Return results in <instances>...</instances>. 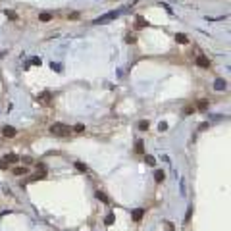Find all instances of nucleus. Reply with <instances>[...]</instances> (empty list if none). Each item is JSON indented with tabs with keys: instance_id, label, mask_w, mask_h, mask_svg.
Masks as SVG:
<instances>
[{
	"instance_id": "nucleus-24",
	"label": "nucleus",
	"mask_w": 231,
	"mask_h": 231,
	"mask_svg": "<svg viewBox=\"0 0 231 231\" xmlns=\"http://www.w3.org/2000/svg\"><path fill=\"white\" fill-rule=\"evenodd\" d=\"M166 231H173V224H172V221H166Z\"/></svg>"
},
{
	"instance_id": "nucleus-12",
	"label": "nucleus",
	"mask_w": 231,
	"mask_h": 231,
	"mask_svg": "<svg viewBox=\"0 0 231 231\" xmlns=\"http://www.w3.org/2000/svg\"><path fill=\"white\" fill-rule=\"evenodd\" d=\"M39 19H40V21H50L52 15H50V14H46V12H43V14L39 15Z\"/></svg>"
},
{
	"instance_id": "nucleus-21",
	"label": "nucleus",
	"mask_w": 231,
	"mask_h": 231,
	"mask_svg": "<svg viewBox=\"0 0 231 231\" xmlns=\"http://www.w3.org/2000/svg\"><path fill=\"white\" fill-rule=\"evenodd\" d=\"M144 25H147V23H144V19H143V18L137 19V27H144Z\"/></svg>"
},
{
	"instance_id": "nucleus-14",
	"label": "nucleus",
	"mask_w": 231,
	"mask_h": 231,
	"mask_svg": "<svg viewBox=\"0 0 231 231\" xmlns=\"http://www.w3.org/2000/svg\"><path fill=\"white\" fill-rule=\"evenodd\" d=\"M143 147H144V144H143V141H137V147H135V150L139 152V154H143V150H144Z\"/></svg>"
},
{
	"instance_id": "nucleus-17",
	"label": "nucleus",
	"mask_w": 231,
	"mask_h": 231,
	"mask_svg": "<svg viewBox=\"0 0 231 231\" xmlns=\"http://www.w3.org/2000/svg\"><path fill=\"white\" fill-rule=\"evenodd\" d=\"M208 108V100H200L198 102V110H206Z\"/></svg>"
},
{
	"instance_id": "nucleus-25",
	"label": "nucleus",
	"mask_w": 231,
	"mask_h": 231,
	"mask_svg": "<svg viewBox=\"0 0 231 231\" xmlns=\"http://www.w3.org/2000/svg\"><path fill=\"white\" fill-rule=\"evenodd\" d=\"M125 40H127V43H129V44H133V43H135V40H137V39H135V37H133V35H127V39H125Z\"/></svg>"
},
{
	"instance_id": "nucleus-23",
	"label": "nucleus",
	"mask_w": 231,
	"mask_h": 231,
	"mask_svg": "<svg viewBox=\"0 0 231 231\" xmlns=\"http://www.w3.org/2000/svg\"><path fill=\"white\" fill-rule=\"evenodd\" d=\"M191 112H194V108H193V106H187V108H185V110H183V114L187 116V114H191Z\"/></svg>"
},
{
	"instance_id": "nucleus-7",
	"label": "nucleus",
	"mask_w": 231,
	"mask_h": 231,
	"mask_svg": "<svg viewBox=\"0 0 231 231\" xmlns=\"http://www.w3.org/2000/svg\"><path fill=\"white\" fill-rule=\"evenodd\" d=\"M143 216H144V210L143 208H139V210L133 212V220H135V221H141V220H143Z\"/></svg>"
},
{
	"instance_id": "nucleus-4",
	"label": "nucleus",
	"mask_w": 231,
	"mask_h": 231,
	"mask_svg": "<svg viewBox=\"0 0 231 231\" xmlns=\"http://www.w3.org/2000/svg\"><path fill=\"white\" fill-rule=\"evenodd\" d=\"M18 160H19V158H18V154H6V156L2 158V162H4V164H6V166L14 164V162H18Z\"/></svg>"
},
{
	"instance_id": "nucleus-27",
	"label": "nucleus",
	"mask_w": 231,
	"mask_h": 231,
	"mask_svg": "<svg viewBox=\"0 0 231 231\" xmlns=\"http://www.w3.org/2000/svg\"><path fill=\"white\" fill-rule=\"evenodd\" d=\"M4 168H8V166H6V164H4V162H2V160H0V169H4Z\"/></svg>"
},
{
	"instance_id": "nucleus-5",
	"label": "nucleus",
	"mask_w": 231,
	"mask_h": 231,
	"mask_svg": "<svg viewBox=\"0 0 231 231\" xmlns=\"http://www.w3.org/2000/svg\"><path fill=\"white\" fill-rule=\"evenodd\" d=\"M2 133H4V137H15V129L12 127V125H6V127L2 129Z\"/></svg>"
},
{
	"instance_id": "nucleus-6",
	"label": "nucleus",
	"mask_w": 231,
	"mask_h": 231,
	"mask_svg": "<svg viewBox=\"0 0 231 231\" xmlns=\"http://www.w3.org/2000/svg\"><path fill=\"white\" fill-rule=\"evenodd\" d=\"M225 87H227V83H225L224 79H216V83H214V89H216V91H224Z\"/></svg>"
},
{
	"instance_id": "nucleus-3",
	"label": "nucleus",
	"mask_w": 231,
	"mask_h": 231,
	"mask_svg": "<svg viewBox=\"0 0 231 231\" xmlns=\"http://www.w3.org/2000/svg\"><path fill=\"white\" fill-rule=\"evenodd\" d=\"M197 66L198 67H204V70H208V66H210V60L206 58V56H197Z\"/></svg>"
},
{
	"instance_id": "nucleus-26",
	"label": "nucleus",
	"mask_w": 231,
	"mask_h": 231,
	"mask_svg": "<svg viewBox=\"0 0 231 231\" xmlns=\"http://www.w3.org/2000/svg\"><path fill=\"white\" fill-rule=\"evenodd\" d=\"M191 214H193V208H189V212H187V216H185V220L189 221V218H191Z\"/></svg>"
},
{
	"instance_id": "nucleus-22",
	"label": "nucleus",
	"mask_w": 231,
	"mask_h": 231,
	"mask_svg": "<svg viewBox=\"0 0 231 231\" xmlns=\"http://www.w3.org/2000/svg\"><path fill=\"white\" fill-rule=\"evenodd\" d=\"M21 162H25V166H29V164H33V160H31L29 156H25V158H21Z\"/></svg>"
},
{
	"instance_id": "nucleus-16",
	"label": "nucleus",
	"mask_w": 231,
	"mask_h": 231,
	"mask_svg": "<svg viewBox=\"0 0 231 231\" xmlns=\"http://www.w3.org/2000/svg\"><path fill=\"white\" fill-rule=\"evenodd\" d=\"M73 131H75V133H83V131H85V125H83V123H77L75 127H73Z\"/></svg>"
},
{
	"instance_id": "nucleus-2",
	"label": "nucleus",
	"mask_w": 231,
	"mask_h": 231,
	"mask_svg": "<svg viewBox=\"0 0 231 231\" xmlns=\"http://www.w3.org/2000/svg\"><path fill=\"white\" fill-rule=\"evenodd\" d=\"M117 15H120V12H108V14H104V15H100V18H96L92 23H96V25H100V23H108V21H112V19H116Z\"/></svg>"
},
{
	"instance_id": "nucleus-18",
	"label": "nucleus",
	"mask_w": 231,
	"mask_h": 231,
	"mask_svg": "<svg viewBox=\"0 0 231 231\" xmlns=\"http://www.w3.org/2000/svg\"><path fill=\"white\" fill-rule=\"evenodd\" d=\"M144 162H147L148 166H154V164H156V160H154V156H144Z\"/></svg>"
},
{
	"instance_id": "nucleus-15",
	"label": "nucleus",
	"mask_w": 231,
	"mask_h": 231,
	"mask_svg": "<svg viewBox=\"0 0 231 231\" xmlns=\"http://www.w3.org/2000/svg\"><path fill=\"white\" fill-rule=\"evenodd\" d=\"M139 129H141V131H147V129H148V121H139Z\"/></svg>"
},
{
	"instance_id": "nucleus-10",
	"label": "nucleus",
	"mask_w": 231,
	"mask_h": 231,
	"mask_svg": "<svg viewBox=\"0 0 231 231\" xmlns=\"http://www.w3.org/2000/svg\"><path fill=\"white\" fill-rule=\"evenodd\" d=\"M14 173H15V175H25V173H27V168H25V166H19V168H14Z\"/></svg>"
},
{
	"instance_id": "nucleus-11",
	"label": "nucleus",
	"mask_w": 231,
	"mask_h": 231,
	"mask_svg": "<svg viewBox=\"0 0 231 231\" xmlns=\"http://www.w3.org/2000/svg\"><path fill=\"white\" fill-rule=\"evenodd\" d=\"M164 172H160V169H158L156 173H154V179H156V183H162V181H164Z\"/></svg>"
},
{
	"instance_id": "nucleus-19",
	"label": "nucleus",
	"mask_w": 231,
	"mask_h": 231,
	"mask_svg": "<svg viewBox=\"0 0 231 231\" xmlns=\"http://www.w3.org/2000/svg\"><path fill=\"white\" fill-rule=\"evenodd\" d=\"M75 168L79 169V172H87V166H85V164H81V162H75Z\"/></svg>"
},
{
	"instance_id": "nucleus-1",
	"label": "nucleus",
	"mask_w": 231,
	"mask_h": 231,
	"mask_svg": "<svg viewBox=\"0 0 231 231\" xmlns=\"http://www.w3.org/2000/svg\"><path fill=\"white\" fill-rule=\"evenodd\" d=\"M70 131H71V129L67 127L66 123H52L50 125V133L54 137H67V135H70Z\"/></svg>"
},
{
	"instance_id": "nucleus-8",
	"label": "nucleus",
	"mask_w": 231,
	"mask_h": 231,
	"mask_svg": "<svg viewBox=\"0 0 231 231\" xmlns=\"http://www.w3.org/2000/svg\"><path fill=\"white\" fill-rule=\"evenodd\" d=\"M175 40H177L179 44H187V43H189V39L185 37L183 33H177V35H175Z\"/></svg>"
},
{
	"instance_id": "nucleus-9",
	"label": "nucleus",
	"mask_w": 231,
	"mask_h": 231,
	"mask_svg": "<svg viewBox=\"0 0 231 231\" xmlns=\"http://www.w3.org/2000/svg\"><path fill=\"white\" fill-rule=\"evenodd\" d=\"M96 198H98L100 202H104V204H108V202H110V198H108V197H106V194H104L102 191H98V193H96Z\"/></svg>"
},
{
	"instance_id": "nucleus-20",
	"label": "nucleus",
	"mask_w": 231,
	"mask_h": 231,
	"mask_svg": "<svg viewBox=\"0 0 231 231\" xmlns=\"http://www.w3.org/2000/svg\"><path fill=\"white\" fill-rule=\"evenodd\" d=\"M158 129H160V131H166V129H168V123H166V121H160V125H158Z\"/></svg>"
},
{
	"instance_id": "nucleus-13",
	"label": "nucleus",
	"mask_w": 231,
	"mask_h": 231,
	"mask_svg": "<svg viewBox=\"0 0 231 231\" xmlns=\"http://www.w3.org/2000/svg\"><path fill=\"white\" fill-rule=\"evenodd\" d=\"M114 220H116V218H114V214H108V216H106V220H104V224H106V225H112V224H114Z\"/></svg>"
}]
</instances>
